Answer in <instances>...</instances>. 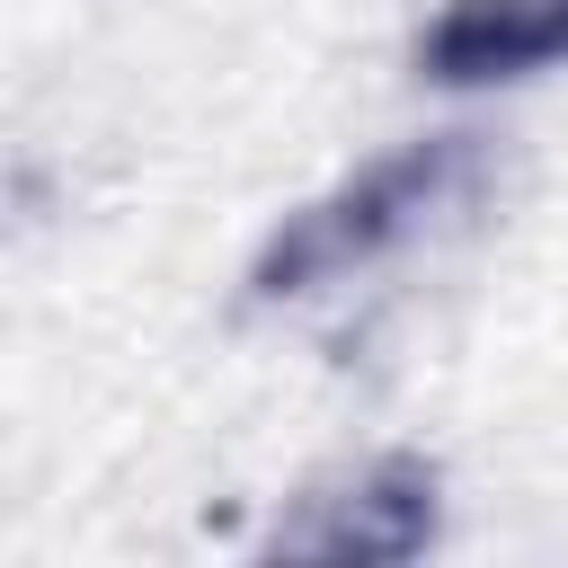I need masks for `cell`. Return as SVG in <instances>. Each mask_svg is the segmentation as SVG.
Returning <instances> with one entry per match:
<instances>
[{"label":"cell","mask_w":568,"mask_h":568,"mask_svg":"<svg viewBox=\"0 0 568 568\" xmlns=\"http://www.w3.org/2000/svg\"><path fill=\"white\" fill-rule=\"evenodd\" d=\"M479 186H488V160L470 151V133L408 142V151L373 160L364 178H346L337 195L302 204V213L275 231L257 284L284 293V302L328 293V284H355V275H373V266L426 248L435 231H453V222L479 204Z\"/></svg>","instance_id":"1"},{"label":"cell","mask_w":568,"mask_h":568,"mask_svg":"<svg viewBox=\"0 0 568 568\" xmlns=\"http://www.w3.org/2000/svg\"><path fill=\"white\" fill-rule=\"evenodd\" d=\"M444 524V497H435V470L417 453H364V462H337L320 470L266 532L275 559H311V568H399L435 541Z\"/></svg>","instance_id":"2"},{"label":"cell","mask_w":568,"mask_h":568,"mask_svg":"<svg viewBox=\"0 0 568 568\" xmlns=\"http://www.w3.org/2000/svg\"><path fill=\"white\" fill-rule=\"evenodd\" d=\"M426 62L444 80H524L568 62V0H444L426 27Z\"/></svg>","instance_id":"3"}]
</instances>
